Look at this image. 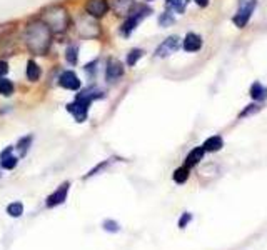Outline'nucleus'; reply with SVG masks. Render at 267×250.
Returning <instances> with one entry per match:
<instances>
[{"label": "nucleus", "mask_w": 267, "mask_h": 250, "mask_svg": "<svg viewBox=\"0 0 267 250\" xmlns=\"http://www.w3.org/2000/svg\"><path fill=\"white\" fill-rule=\"evenodd\" d=\"M25 44L29 50L35 55H45L50 47V29L42 20H35L27 25Z\"/></svg>", "instance_id": "f257e3e1"}, {"label": "nucleus", "mask_w": 267, "mask_h": 250, "mask_svg": "<svg viewBox=\"0 0 267 250\" xmlns=\"http://www.w3.org/2000/svg\"><path fill=\"white\" fill-rule=\"evenodd\" d=\"M42 22L49 27L50 32H64L69 25V13L62 7H50L44 12Z\"/></svg>", "instance_id": "f03ea898"}, {"label": "nucleus", "mask_w": 267, "mask_h": 250, "mask_svg": "<svg viewBox=\"0 0 267 250\" xmlns=\"http://www.w3.org/2000/svg\"><path fill=\"white\" fill-rule=\"evenodd\" d=\"M150 12H152V10L149 9V7H137L136 12L132 10V12L129 13V18H127L125 22H124V25H122V35H124V37H129L130 33L134 32V29L137 27V24H139L144 17L149 15Z\"/></svg>", "instance_id": "7ed1b4c3"}, {"label": "nucleus", "mask_w": 267, "mask_h": 250, "mask_svg": "<svg viewBox=\"0 0 267 250\" xmlns=\"http://www.w3.org/2000/svg\"><path fill=\"white\" fill-rule=\"evenodd\" d=\"M256 5H257V0H240L239 10L236 13V17H234V24H236L239 29H242V27L247 25L254 9H256Z\"/></svg>", "instance_id": "20e7f679"}, {"label": "nucleus", "mask_w": 267, "mask_h": 250, "mask_svg": "<svg viewBox=\"0 0 267 250\" xmlns=\"http://www.w3.org/2000/svg\"><path fill=\"white\" fill-rule=\"evenodd\" d=\"M77 30L82 37H97L99 32H100L96 20L89 18V13H87V15H82L77 20Z\"/></svg>", "instance_id": "39448f33"}, {"label": "nucleus", "mask_w": 267, "mask_h": 250, "mask_svg": "<svg viewBox=\"0 0 267 250\" xmlns=\"http://www.w3.org/2000/svg\"><path fill=\"white\" fill-rule=\"evenodd\" d=\"M107 10H109V2L107 0H87L85 4V12L93 18L104 17Z\"/></svg>", "instance_id": "423d86ee"}, {"label": "nucleus", "mask_w": 267, "mask_h": 250, "mask_svg": "<svg viewBox=\"0 0 267 250\" xmlns=\"http://www.w3.org/2000/svg\"><path fill=\"white\" fill-rule=\"evenodd\" d=\"M69 187H70L69 182H64V184L60 185L55 192L50 194L49 197H47L45 205L49 207V208H53V207H57L60 204H64L65 199H67V194H69Z\"/></svg>", "instance_id": "0eeeda50"}, {"label": "nucleus", "mask_w": 267, "mask_h": 250, "mask_svg": "<svg viewBox=\"0 0 267 250\" xmlns=\"http://www.w3.org/2000/svg\"><path fill=\"white\" fill-rule=\"evenodd\" d=\"M124 75V67L122 64L116 59H110L109 64H107V70H105V79L107 82H116L120 77Z\"/></svg>", "instance_id": "6e6552de"}, {"label": "nucleus", "mask_w": 267, "mask_h": 250, "mask_svg": "<svg viewBox=\"0 0 267 250\" xmlns=\"http://www.w3.org/2000/svg\"><path fill=\"white\" fill-rule=\"evenodd\" d=\"M179 44H180L179 42V37H176V35L165 39L164 42L159 45L156 55L157 57H167V55H170V53H174V52L179 49Z\"/></svg>", "instance_id": "1a4fd4ad"}, {"label": "nucleus", "mask_w": 267, "mask_h": 250, "mask_svg": "<svg viewBox=\"0 0 267 250\" xmlns=\"http://www.w3.org/2000/svg\"><path fill=\"white\" fill-rule=\"evenodd\" d=\"M67 110L72 113L77 122H84V120L87 119V112H89V105L79 102V100H73L72 104L67 105Z\"/></svg>", "instance_id": "9d476101"}, {"label": "nucleus", "mask_w": 267, "mask_h": 250, "mask_svg": "<svg viewBox=\"0 0 267 250\" xmlns=\"http://www.w3.org/2000/svg\"><path fill=\"white\" fill-rule=\"evenodd\" d=\"M59 84L67 90H79L80 89V80L73 72H64L59 79Z\"/></svg>", "instance_id": "9b49d317"}, {"label": "nucleus", "mask_w": 267, "mask_h": 250, "mask_svg": "<svg viewBox=\"0 0 267 250\" xmlns=\"http://www.w3.org/2000/svg\"><path fill=\"white\" fill-rule=\"evenodd\" d=\"M102 97H104V92H100L99 89H96V87H90V89L80 92L75 100H79V102H82V104L90 107V104L93 102V100H96V99H102Z\"/></svg>", "instance_id": "f8f14e48"}, {"label": "nucleus", "mask_w": 267, "mask_h": 250, "mask_svg": "<svg viewBox=\"0 0 267 250\" xmlns=\"http://www.w3.org/2000/svg\"><path fill=\"white\" fill-rule=\"evenodd\" d=\"M134 5V0H112V9L117 15H129Z\"/></svg>", "instance_id": "ddd939ff"}, {"label": "nucleus", "mask_w": 267, "mask_h": 250, "mask_svg": "<svg viewBox=\"0 0 267 250\" xmlns=\"http://www.w3.org/2000/svg\"><path fill=\"white\" fill-rule=\"evenodd\" d=\"M202 47V39L197 33H187L184 39V49L187 52H197Z\"/></svg>", "instance_id": "4468645a"}, {"label": "nucleus", "mask_w": 267, "mask_h": 250, "mask_svg": "<svg viewBox=\"0 0 267 250\" xmlns=\"http://www.w3.org/2000/svg\"><path fill=\"white\" fill-rule=\"evenodd\" d=\"M0 165H2V168H7V170H12V168H15L17 165V157H13L12 155V147L5 148V150L0 153Z\"/></svg>", "instance_id": "2eb2a0df"}, {"label": "nucleus", "mask_w": 267, "mask_h": 250, "mask_svg": "<svg viewBox=\"0 0 267 250\" xmlns=\"http://www.w3.org/2000/svg\"><path fill=\"white\" fill-rule=\"evenodd\" d=\"M204 153H205V150L202 147H196L194 148V150H190L189 152V155H187V159H185V167H196L200 160L204 159Z\"/></svg>", "instance_id": "dca6fc26"}, {"label": "nucleus", "mask_w": 267, "mask_h": 250, "mask_svg": "<svg viewBox=\"0 0 267 250\" xmlns=\"http://www.w3.org/2000/svg\"><path fill=\"white\" fill-rule=\"evenodd\" d=\"M222 147H224V140H222V137H219V135L209 137V139L204 142V145H202V148H204L205 152H217Z\"/></svg>", "instance_id": "f3484780"}, {"label": "nucleus", "mask_w": 267, "mask_h": 250, "mask_svg": "<svg viewBox=\"0 0 267 250\" xmlns=\"http://www.w3.org/2000/svg\"><path fill=\"white\" fill-rule=\"evenodd\" d=\"M42 75V70H40V67L33 62V60H29V64H27V79L32 80V82H37Z\"/></svg>", "instance_id": "a211bd4d"}, {"label": "nucleus", "mask_w": 267, "mask_h": 250, "mask_svg": "<svg viewBox=\"0 0 267 250\" xmlns=\"http://www.w3.org/2000/svg\"><path fill=\"white\" fill-rule=\"evenodd\" d=\"M251 97L256 99V100H264L267 97V90L259 82H256L251 87Z\"/></svg>", "instance_id": "6ab92c4d"}, {"label": "nucleus", "mask_w": 267, "mask_h": 250, "mask_svg": "<svg viewBox=\"0 0 267 250\" xmlns=\"http://www.w3.org/2000/svg\"><path fill=\"white\" fill-rule=\"evenodd\" d=\"M189 179V167H180L177 168L176 172H174V180L177 182V184H184V182Z\"/></svg>", "instance_id": "aec40b11"}, {"label": "nucleus", "mask_w": 267, "mask_h": 250, "mask_svg": "<svg viewBox=\"0 0 267 250\" xmlns=\"http://www.w3.org/2000/svg\"><path fill=\"white\" fill-rule=\"evenodd\" d=\"M13 93V84L7 79H0V95L9 97Z\"/></svg>", "instance_id": "412c9836"}, {"label": "nucleus", "mask_w": 267, "mask_h": 250, "mask_svg": "<svg viewBox=\"0 0 267 250\" xmlns=\"http://www.w3.org/2000/svg\"><path fill=\"white\" fill-rule=\"evenodd\" d=\"M7 214H9L10 217H20V215L24 214V205L20 204V202H13V204L7 207Z\"/></svg>", "instance_id": "4be33fe9"}, {"label": "nucleus", "mask_w": 267, "mask_h": 250, "mask_svg": "<svg viewBox=\"0 0 267 250\" xmlns=\"http://www.w3.org/2000/svg\"><path fill=\"white\" fill-rule=\"evenodd\" d=\"M65 59H67V62L72 64V65H75L77 64V60H79V49L77 47H69L65 52Z\"/></svg>", "instance_id": "5701e85b"}, {"label": "nucleus", "mask_w": 267, "mask_h": 250, "mask_svg": "<svg viewBox=\"0 0 267 250\" xmlns=\"http://www.w3.org/2000/svg\"><path fill=\"white\" fill-rule=\"evenodd\" d=\"M144 55V50H140V49H132L129 52V55H127V64H129V67L132 65H136L137 64V60Z\"/></svg>", "instance_id": "b1692460"}, {"label": "nucleus", "mask_w": 267, "mask_h": 250, "mask_svg": "<svg viewBox=\"0 0 267 250\" xmlns=\"http://www.w3.org/2000/svg\"><path fill=\"white\" fill-rule=\"evenodd\" d=\"M30 144H32V135H29V137H24V139L18 140V145H17V147H18V153L22 155V157H24V155H25L27 152H29Z\"/></svg>", "instance_id": "393cba45"}, {"label": "nucleus", "mask_w": 267, "mask_h": 250, "mask_svg": "<svg viewBox=\"0 0 267 250\" xmlns=\"http://www.w3.org/2000/svg\"><path fill=\"white\" fill-rule=\"evenodd\" d=\"M187 2H189V0H167V5H169L170 9H174L176 12L182 13L185 10Z\"/></svg>", "instance_id": "a878e982"}, {"label": "nucleus", "mask_w": 267, "mask_h": 250, "mask_svg": "<svg viewBox=\"0 0 267 250\" xmlns=\"http://www.w3.org/2000/svg\"><path fill=\"white\" fill-rule=\"evenodd\" d=\"M102 227H104V230H107V232H119L120 230V225L113 220H105L102 224Z\"/></svg>", "instance_id": "bb28decb"}, {"label": "nucleus", "mask_w": 267, "mask_h": 250, "mask_svg": "<svg viewBox=\"0 0 267 250\" xmlns=\"http://www.w3.org/2000/svg\"><path fill=\"white\" fill-rule=\"evenodd\" d=\"M159 24L162 25V27L170 25V24H174V17H172V15H169V13H164V15L159 18Z\"/></svg>", "instance_id": "cd10ccee"}, {"label": "nucleus", "mask_w": 267, "mask_h": 250, "mask_svg": "<svg viewBox=\"0 0 267 250\" xmlns=\"http://www.w3.org/2000/svg\"><path fill=\"white\" fill-rule=\"evenodd\" d=\"M190 220H192V215L190 214H184L182 217H180V220H179V227L180 228H185V225L189 224Z\"/></svg>", "instance_id": "c85d7f7f"}, {"label": "nucleus", "mask_w": 267, "mask_h": 250, "mask_svg": "<svg viewBox=\"0 0 267 250\" xmlns=\"http://www.w3.org/2000/svg\"><path fill=\"white\" fill-rule=\"evenodd\" d=\"M257 110H259V107H257V105H249V109H245V110H244L242 113H240V116H242V117H245V116H249V113H252V112L256 113Z\"/></svg>", "instance_id": "c756f323"}, {"label": "nucleus", "mask_w": 267, "mask_h": 250, "mask_svg": "<svg viewBox=\"0 0 267 250\" xmlns=\"http://www.w3.org/2000/svg\"><path fill=\"white\" fill-rule=\"evenodd\" d=\"M7 72H9V65H7L4 60H0V77H4Z\"/></svg>", "instance_id": "7c9ffc66"}, {"label": "nucleus", "mask_w": 267, "mask_h": 250, "mask_svg": "<svg viewBox=\"0 0 267 250\" xmlns=\"http://www.w3.org/2000/svg\"><path fill=\"white\" fill-rule=\"evenodd\" d=\"M197 2V5H200V7H205L207 4H209V0H196Z\"/></svg>", "instance_id": "2f4dec72"}]
</instances>
